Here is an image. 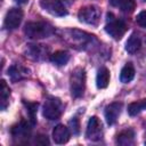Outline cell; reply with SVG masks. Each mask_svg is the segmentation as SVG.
Segmentation results:
<instances>
[{
	"label": "cell",
	"instance_id": "obj_1",
	"mask_svg": "<svg viewBox=\"0 0 146 146\" xmlns=\"http://www.w3.org/2000/svg\"><path fill=\"white\" fill-rule=\"evenodd\" d=\"M24 33L31 39H43L54 33V27L46 22H29L24 26Z\"/></svg>",
	"mask_w": 146,
	"mask_h": 146
},
{
	"label": "cell",
	"instance_id": "obj_2",
	"mask_svg": "<svg viewBox=\"0 0 146 146\" xmlns=\"http://www.w3.org/2000/svg\"><path fill=\"white\" fill-rule=\"evenodd\" d=\"M70 84H71V94L73 97L79 98L83 95L84 87H86V73L82 67H76L72 71L70 76Z\"/></svg>",
	"mask_w": 146,
	"mask_h": 146
},
{
	"label": "cell",
	"instance_id": "obj_3",
	"mask_svg": "<svg viewBox=\"0 0 146 146\" xmlns=\"http://www.w3.org/2000/svg\"><path fill=\"white\" fill-rule=\"evenodd\" d=\"M64 106L60 99L56 97H48L43 104V116L48 120H57L63 113Z\"/></svg>",
	"mask_w": 146,
	"mask_h": 146
},
{
	"label": "cell",
	"instance_id": "obj_4",
	"mask_svg": "<svg viewBox=\"0 0 146 146\" xmlns=\"http://www.w3.org/2000/svg\"><path fill=\"white\" fill-rule=\"evenodd\" d=\"M107 17H108V19H107V23L105 25V31L113 39H115V40L121 39L127 31L125 23L119 18H115L112 14H108Z\"/></svg>",
	"mask_w": 146,
	"mask_h": 146
},
{
	"label": "cell",
	"instance_id": "obj_5",
	"mask_svg": "<svg viewBox=\"0 0 146 146\" xmlns=\"http://www.w3.org/2000/svg\"><path fill=\"white\" fill-rule=\"evenodd\" d=\"M78 17L81 22H83L86 24L96 25V24H98V22L100 19V10L96 6H91V5L86 6L79 10Z\"/></svg>",
	"mask_w": 146,
	"mask_h": 146
},
{
	"label": "cell",
	"instance_id": "obj_6",
	"mask_svg": "<svg viewBox=\"0 0 146 146\" xmlns=\"http://www.w3.org/2000/svg\"><path fill=\"white\" fill-rule=\"evenodd\" d=\"M103 135V127L102 122L97 116H91L89 119L88 125H87V131H86V137L90 140H99Z\"/></svg>",
	"mask_w": 146,
	"mask_h": 146
},
{
	"label": "cell",
	"instance_id": "obj_7",
	"mask_svg": "<svg viewBox=\"0 0 146 146\" xmlns=\"http://www.w3.org/2000/svg\"><path fill=\"white\" fill-rule=\"evenodd\" d=\"M40 6L54 16H64L67 14L65 6L60 0H41Z\"/></svg>",
	"mask_w": 146,
	"mask_h": 146
},
{
	"label": "cell",
	"instance_id": "obj_8",
	"mask_svg": "<svg viewBox=\"0 0 146 146\" xmlns=\"http://www.w3.org/2000/svg\"><path fill=\"white\" fill-rule=\"evenodd\" d=\"M23 18V11L19 8H11L7 11L3 25L8 30H15L19 26Z\"/></svg>",
	"mask_w": 146,
	"mask_h": 146
},
{
	"label": "cell",
	"instance_id": "obj_9",
	"mask_svg": "<svg viewBox=\"0 0 146 146\" xmlns=\"http://www.w3.org/2000/svg\"><path fill=\"white\" fill-rule=\"evenodd\" d=\"M29 74H30V70L23 65H19V64L11 65L8 68V75L13 82H17L19 80H23V79L27 78Z\"/></svg>",
	"mask_w": 146,
	"mask_h": 146
},
{
	"label": "cell",
	"instance_id": "obj_10",
	"mask_svg": "<svg viewBox=\"0 0 146 146\" xmlns=\"http://www.w3.org/2000/svg\"><path fill=\"white\" fill-rule=\"evenodd\" d=\"M122 110V103H112L105 108V119L107 124L112 125L116 122Z\"/></svg>",
	"mask_w": 146,
	"mask_h": 146
},
{
	"label": "cell",
	"instance_id": "obj_11",
	"mask_svg": "<svg viewBox=\"0 0 146 146\" xmlns=\"http://www.w3.org/2000/svg\"><path fill=\"white\" fill-rule=\"evenodd\" d=\"M52 139L56 144H65L70 139V131L64 124H58L52 130Z\"/></svg>",
	"mask_w": 146,
	"mask_h": 146
},
{
	"label": "cell",
	"instance_id": "obj_12",
	"mask_svg": "<svg viewBox=\"0 0 146 146\" xmlns=\"http://www.w3.org/2000/svg\"><path fill=\"white\" fill-rule=\"evenodd\" d=\"M30 131H31L30 124L25 121H21L18 124H16L11 128V135L15 139L27 138L29 135H30Z\"/></svg>",
	"mask_w": 146,
	"mask_h": 146
},
{
	"label": "cell",
	"instance_id": "obj_13",
	"mask_svg": "<svg viewBox=\"0 0 146 146\" xmlns=\"http://www.w3.org/2000/svg\"><path fill=\"white\" fill-rule=\"evenodd\" d=\"M108 82H110V72L106 67H100L98 73H97V76H96V83H97V87L99 89H104L108 86Z\"/></svg>",
	"mask_w": 146,
	"mask_h": 146
},
{
	"label": "cell",
	"instance_id": "obj_14",
	"mask_svg": "<svg viewBox=\"0 0 146 146\" xmlns=\"http://www.w3.org/2000/svg\"><path fill=\"white\" fill-rule=\"evenodd\" d=\"M140 44H141V42H140L139 36L133 33V34L130 35V38L128 39V41L125 43V50L129 54H135V52H137L139 50Z\"/></svg>",
	"mask_w": 146,
	"mask_h": 146
},
{
	"label": "cell",
	"instance_id": "obj_15",
	"mask_svg": "<svg viewBox=\"0 0 146 146\" xmlns=\"http://www.w3.org/2000/svg\"><path fill=\"white\" fill-rule=\"evenodd\" d=\"M135 78V68L132 66L131 63H128L123 66V68L121 70V74H120V80L123 83H128L130 82L132 79Z\"/></svg>",
	"mask_w": 146,
	"mask_h": 146
},
{
	"label": "cell",
	"instance_id": "obj_16",
	"mask_svg": "<svg viewBox=\"0 0 146 146\" xmlns=\"http://www.w3.org/2000/svg\"><path fill=\"white\" fill-rule=\"evenodd\" d=\"M50 59L54 64L62 66V65H65L70 60V54L67 51H64V50H58L51 55Z\"/></svg>",
	"mask_w": 146,
	"mask_h": 146
},
{
	"label": "cell",
	"instance_id": "obj_17",
	"mask_svg": "<svg viewBox=\"0 0 146 146\" xmlns=\"http://www.w3.org/2000/svg\"><path fill=\"white\" fill-rule=\"evenodd\" d=\"M133 138H135L133 131L131 129H127V130L121 131L117 135L116 141L121 145H131V144H133Z\"/></svg>",
	"mask_w": 146,
	"mask_h": 146
},
{
	"label": "cell",
	"instance_id": "obj_18",
	"mask_svg": "<svg viewBox=\"0 0 146 146\" xmlns=\"http://www.w3.org/2000/svg\"><path fill=\"white\" fill-rule=\"evenodd\" d=\"M0 100H1V108L5 110L8 105L9 96H10V89L7 86L5 80H1V89H0Z\"/></svg>",
	"mask_w": 146,
	"mask_h": 146
},
{
	"label": "cell",
	"instance_id": "obj_19",
	"mask_svg": "<svg viewBox=\"0 0 146 146\" xmlns=\"http://www.w3.org/2000/svg\"><path fill=\"white\" fill-rule=\"evenodd\" d=\"M143 110H146V98L145 99H141L139 102H133V103H131L128 106V113L131 116L139 114Z\"/></svg>",
	"mask_w": 146,
	"mask_h": 146
},
{
	"label": "cell",
	"instance_id": "obj_20",
	"mask_svg": "<svg viewBox=\"0 0 146 146\" xmlns=\"http://www.w3.org/2000/svg\"><path fill=\"white\" fill-rule=\"evenodd\" d=\"M120 7L124 13H132L136 7V0H122Z\"/></svg>",
	"mask_w": 146,
	"mask_h": 146
},
{
	"label": "cell",
	"instance_id": "obj_21",
	"mask_svg": "<svg viewBox=\"0 0 146 146\" xmlns=\"http://www.w3.org/2000/svg\"><path fill=\"white\" fill-rule=\"evenodd\" d=\"M136 22H137L138 25H140V26H143V27H146V10L140 11V13L137 15Z\"/></svg>",
	"mask_w": 146,
	"mask_h": 146
},
{
	"label": "cell",
	"instance_id": "obj_22",
	"mask_svg": "<svg viewBox=\"0 0 146 146\" xmlns=\"http://www.w3.org/2000/svg\"><path fill=\"white\" fill-rule=\"evenodd\" d=\"M70 127H71V129H72L74 135H78L80 132V123H79V120L76 117H73L70 121Z\"/></svg>",
	"mask_w": 146,
	"mask_h": 146
},
{
	"label": "cell",
	"instance_id": "obj_23",
	"mask_svg": "<svg viewBox=\"0 0 146 146\" xmlns=\"http://www.w3.org/2000/svg\"><path fill=\"white\" fill-rule=\"evenodd\" d=\"M35 143L40 144V145H48L49 144L48 138L46 136H38V139H35Z\"/></svg>",
	"mask_w": 146,
	"mask_h": 146
},
{
	"label": "cell",
	"instance_id": "obj_24",
	"mask_svg": "<svg viewBox=\"0 0 146 146\" xmlns=\"http://www.w3.org/2000/svg\"><path fill=\"white\" fill-rule=\"evenodd\" d=\"M122 2V0H110V3L112 6H120Z\"/></svg>",
	"mask_w": 146,
	"mask_h": 146
},
{
	"label": "cell",
	"instance_id": "obj_25",
	"mask_svg": "<svg viewBox=\"0 0 146 146\" xmlns=\"http://www.w3.org/2000/svg\"><path fill=\"white\" fill-rule=\"evenodd\" d=\"M16 2H19V3H25L27 0H15Z\"/></svg>",
	"mask_w": 146,
	"mask_h": 146
},
{
	"label": "cell",
	"instance_id": "obj_26",
	"mask_svg": "<svg viewBox=\"0 0 146 146\" xmlns=\"http://www.w3.org/2000/svg\"><path fill=\"white\" fill-rule=\"evenodd\" d=\"M144 1H146V0H144Z\"/></svg>",
	"mask_w": 146,
	"mask_h": 146
}]
</instances>
